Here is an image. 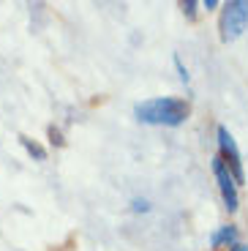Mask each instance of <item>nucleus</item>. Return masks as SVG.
Segmentation results:
<instances>
[{
	"instance_id": "0eeeda50",
	"label": "nucleus",
	"mask_w": 248,
	"mask_h": 251,
	"mask_svg": "<svg viewBox=\"0 0 248 251\" xmlns=\"http://www.w3.org/2000/svg\"><path fill=\"white\" fill-rule=\"evenodd\" d=\"M183 11H186V17H188V19H194V14H197V3H194V0L183 3Z\"/></svg>"
},
{
	"instance_id": "1a4fd4ad",
	"label": "nucleus",
	"mask_w": 248,
	"mask_h": 251,
	"mask_svg": "<svg viewBox=\"0 0 248 251\" xmlns=\"http://www.w3.org/2000/svg\"><path fill=\"white\" fill-rule=\"evenodd\" d=\"M50 137H52V142H55V145H63V139H60V131H57V128H50Z\"/></svg>"
},
{
	"instance_id": "f03ea898",
	"label": "nucleus",
	"mask_w": 248,
	"mask_h": 251,
	"mask_svg": "<svg viewBox=\"0 0 248 251\" xmlns=\"http://www.w3.org/2000/svg\"><path fill=\"white\" fill-rule=\"evenodd\" d=\"M248 27V0H229L221 11V41L229 44Z\"/></svg>"
},
{
	"instance_id": "9b49d317",
	"label": "nucleus",
	"mask_w": 248,
	"mask_h": 251,
	"mask_svg": "<svg viewBox=\"0 0 248 251\" xmlns=\"http://www.w3.org/2000/svg\"><path fill=\"white\" fill-rule=\"evenodd\" d=\"M229 251H248V246H246V243H232Z\"/></svg>"
},
{
	"instance_id": "f8f14e48",
	"label": "nucleus",
	"mask_w": 248,
	"mask_h": 251,
	"mask_svg": "<svg viewBox=\"0 0 248 251\" xmlns=\"http://www.w3.org/2000/svg\"><path fill=\"white\" fill-rule=\"evenodd\" d=\"M218 6V0H205V3H202V8H207V11H210V8H216Z\"/></svg>"
},
{
	"instance_id": "423d86ee",
	"label": "nucleus",
	"mask_w": 248,
	"mask_h": 251,
	"mask_svg": "<svg viewBox=\"0 0 248 251\" xmlns=\"http://www.w3.org/2000/svg\"><path fill=\"white\" fill-rule=\"evenodd\" d=\"M19 142L25 145V151L30 153V156L36 158V161H44V158H47V151H44V148H41L38 142H33V139H27V137H19Z\"/></svg>"
},
{
	"instance_id": "20e7f679",
	"label": "nucleus",
	"mask_w": 248,
	"mask_h": 251,
	"mask_svg": "<svg viewBox=\"0 0 248 251\" xmlns=\"http://www.w3.org/2000/svg\"><path fill=\"white\" fill-rule=\"evenodd\" d=\"M213 172H216V180H218V188H221V197H223V207L235 213L237 207H240V197H237V183L232 180L229 170H226V164L221 158H213Z\"/></svg>"
},
{
	"instance_id": "7ed1b4c3",
	"label": "nucleus",
	"mask_w": 248,
	"mask_h": 251,
	"mask_svg": "<svg viewBox=\"0 0 248 251\" xmlns=\"http://www.w3.org/2000/svg\"><path fill=\"white\" fill-rule=\"evenodd\" d=\"M218 148H221V161L226 164V170H229L232 180L235 183H243L246 180V175H243V156L240 151H237L235 139H232V134L223 128V126H218Z\"/></svg>"
},
{
	"instance_id": "39448f33",
	"label": "nucleus",
	"mask_w": 248,
	"mask_h": 251,
	"mask_svg": "<svg viewBox=\"0 0 248 251\" xmlns=\"http://www.w3.org/2000/svg\"><path fill=\"white\" fill-rule=\"evenodd\" d=\"M210 243L213 246H232V243H237V229L235 226H221L218 232H213V238H210Z\"/></svg>"
},
{
	"instance_id": "6e6552de",
	"label": "nucleus",
	"mask_w": 248,
	"mask_h": 251,
	"mask_svg": "<svg viewBox=\"0 0 248 251\" xmlns=\"http://www.w3.org/2000/svg\"><path fill=\"white\" fill-rule=\"evenodd\" d=\"M174 66H177V71H180V79L188 82V71H186V66H183V60H180V57H174Z\"/></svg>"
},
{
	"instance_id": "9d476101",
	"label": "nucleus",
	"mask_w": 248,
	"mask_h": 251,
	"mask_svg": "<svg viewBox=\"0 0 248 251\" xmlns=\"http://www.w3.org/2000/svg\"><path fill=\"white\" fill-rule=\"evenodd\" d=\"M134 210H150V205L145 200H137V202H134Z\"/></svg>"
},
{
	"instance_id": "f257e3e1",
	"label": "nucleus",
	"mask_w": 248,
	"mask_h": 251,
	"mask_svg": "<svg viewBox=\"0 0 248 251\" xmlns=\"http://www.w3.org/2000/svg\"><path fill=\"white\" fill-rule=\"evenodd\" d=\"M139 123L150 126H180L188 118V104L183 99H150L134 107Z\"/></svg>"
}]
</instances>
